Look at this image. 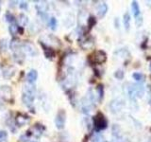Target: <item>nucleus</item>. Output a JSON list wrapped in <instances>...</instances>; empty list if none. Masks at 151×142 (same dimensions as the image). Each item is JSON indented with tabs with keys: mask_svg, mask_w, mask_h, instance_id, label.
I'll return each mask as SVG.
<instances>
[{
	"mask_svg": "<svg viewBox=\"0 0 151 142\" xmlns=\"http://www.w3.org/2000/svg\"><path fill=\"white\" fill-rule=\"evenodd\" d=\"M90 62L94 64H101L105 63L107 60V54L103 50H97L93 52L92 55H90Z\"/></svg>",
	"mask_w": 151,
	"mask_h": 142,
	"instance_id": "obj_2",
	"label": "nucleus"
},
{
	"mask_svg": "<svg viewBox=\"0 0 151 142\" xmlns=\"http://www.w3.org/2000/svg\"><path fill=\"white\" fill-rule=\"evenodd\" d=\"M133 77H134V79L135 80H143V75L142 74H140V73H135L134 75H133Z\"/></svg>",
	"mask_w": 151,
	"mask_h": 142,
	"instance_id": "obj_32",
	"label": "nucleus"
},
{
	"mask_svg": "<svg viewBox=\"0 0 151 142\" xmlns=\"http://www.w3.org/2000/svg\"><path fill=\"white\" fill-rule=\"evenodd\" d=\"M129 21H130V16L129 13H125L124 15V25L127 30L129 28Z\"/></svg>",
	"mask_w": 151,
	"mask_h": 142,
	"instance_id": "obj_23",
	"label": "nucleus"
},
{
	"mask_svg": "<svg viewBox=\"0 0 151 142\" xmlns=\"http://www.w3.org/2000/svg\"><path fill=\"white\" fill-rule=\"evenodd\" d=\"M3 77L5 79H11L12 77H13L14 74H15V68L12 67V66H9V67L5 68L3 71Z\"/></svg>",
	"mask_w": 151,
	"mask_h": 142,
	"instance_id": "obj_15",
	"label": "nucleus"
},
{
	"mask_svg": "<svg viewBox=\"0 0 151 142\" xmlns=\"http://www.w3.org/2000/svg\"><path fill=\"white\" fill-rule=\"evenodd\" d=\"M34 99H35L34 96H30V95H27V94H24V93L22 95V101L24 102V104H25L26 106L30 108L33 113H34V111H33L32 105H33V101H34Z\"/></svg>",
	"mask_w": 151,
	"mask_h": 142,
	"instance_id": "obj_7",
	"label": "nucleus"
},
{
	"mask_svg": "<svg viewBox=\"0 0 151 142\" xmlns=\"http://www.w3.org/2000/svg\"><path fill=\"white\" fill-rule=\"evenodd\" d=\"M96 142H99V141H96Z\"/></svg>",
	"mask_w": 151,
	"mask_h": 142,
	"instance_id": "obj_36",
	"label": "nucleus"
},
{
	"mask_svg": "<svg viewBox=\"0 0 151 142\" xmlns=\"http://www.w3.org/2000/svg\"><path fill=\"white\" fill-rule=\"evenodd\" d=\"M65 121H66V112L63 109H60L57 113V116L55 118V125L59 130H63L65 125Z\"/></svg>",
	"mask_w": 151,
	"mask_h": 142,
	"instance_id": "obj_3",
	"label": "nucleus"
},
{
	"mask_svg": "<svg viewBox=\"0 0 151 142\" xmlns=\"http://www.w3.org/2000/svg\"><path fill=\"white\" fill-rule=\"evenodd\" d=\"M7 133L5 131H0V142H4L5 140L7 139Z\"/></svg>",
	"mask_w": 151,
	"mask_h": 142,
	"instance_id": "obj_25",
	"label": "nucleus"
},
{
	"mask_svg": "<svg viewBox=\"0 0 151 142\" xmlns=\"http://www.w3.org/2000/svg\"><path fill=\"white\" fill-rule=\"evenodd\" d=\"M40 44L41 46H42V49H44V51H45V55L47 59H49V60H53L54 59V57L56 56V52L55 50L52 49V47L50 46H45V44H42V43L40 42Z\"/></svg>",
	"mask_w": 151,
	"mask_h": 142,
	"instance_id": "obj_9",
	"label": "nucleus"
},
{
	"mask_svg": "<svg viewBox=\"0 0 151 142\" xmlns=\"http://www.w3.org/2000/svg\"><path fill=\"white\" fill-rule=\"evenodd\" d=\"M96 24V18H94L93 16H90L89 19H88V25H89V28H92L94 25Z\"/></svg>",
	"mask_w": 151,
	"mask_h": 142,
	"instance_id": "obj_24",
	"label": "nucleus"
},
{
	"mask_svg": "<svg viewBox=\"0 0 151 142\" xmlns=\"http://www.w3.org/2000/svg\"><path fill=\"white\" fill-rule=\"evenodd\" d=\"M37 78H38V72H37V70H35V69H31L27 75V80L28 83H35Z\"/></svg>",
	"mask_w": 151,
	"mask_h": 142,
	"instance_id": "obj_14",
	"label": "nucleus"
},
{
	"mask_svg": "<svg viewBox=\"0 0 151 142\" xmlns=\"http://www.w3.org/2000/svg\"><path fill=\"white\" fill-rule=\"evenodd\" d=\"M12 89L9 86L7 85H3V86H0V96H1L6 101H11L12 99Z\"/></svg>",
	"mask_w": 151,
	"mask_h": 142,
	"instance_id": "obj_6",
	"label": "nucleus"
},
{
	"mask_svg": "<svg viewBox=\"0 0 151 142\" xmlns=\"http://www.w3.org/2000/svg\"><path fill=\"white\" fill-rule=\"evenodd\" d=\"M0 9H1V5H0Z\"/></svg>",
	"mask_w": 151,
	"mask_h": 142,
	"instance_id": "obj_35",
	"label": "nucleus"
},
{
	"mask_svg": "<svg viewBox=\"0 0 151 142\" xmlns=\"http://www.w3.org/2000/svg\"><path fill=\"white\" fill-rule=\"evenodd\" d=\"M35 9L38 12H46L49 9V4L46 1H34Z\"/></svg>",
	"mask_w": 151,
	"mask_h": 142,
	"instance_id": "obj_8",
	"label": "nucleus"
},
{
	"mask_svg": "<svg viewBox=\"0 0 151 142\" xmlns=\"http://www.w3.org/2000/svg\"><path fill=\"white\" fill-rule=\"evenodd\" d=\"M0 49H1V51H5L7 49V41L6 40L0 41Z\"/></svg>",
	"mask_w": 151,
	"mask_h": 142,
	"instance_id": "obj_26",
	"label": "nucleus"
},
{
	"mask_svg": "<svg viewBox=\"0 0 151 142\" xmlns=\"http://www.w3.org/2000/svg\"><path fill=\"white\" fill-rule=\"evenodd\" d=\"M21 50L25 53L28 54V55H35L37 54V50L35 49V46H33L31 43L29 42H25V43H22L21 45Z\"/></svg>",
	"mask_w": 151,
	"mask_h": 142,
	"instance_id": "obj_4",
	"label": "nucleus"
},
{
	"mask_svg": "<svg viewBox=\"0 0 151 142\" xmlns=\"http://www.w3.org/2000/svg\"><path fill=\"white\" fill-rule=\"evenodd\" d=\"M21 45H22L21 41L19 40L18 38L13 37L12 39V41H11V45H9V46H11L12 50L17 51V50H20L21 49Z\"/></svg>",
	"mask_w": 151,
	"mask_h": 142,
	"instance_id": "obj_13",
	"label": "nucleus"
},
{
	"mask_svg": "<svg viewBox=\"0 0 151 142\" xmlns=\"http://www.w3.org/2000/svg\"><path fill=\"white\" fill-rule=\"evenodd\" d=\"M1 73H2V70H1V67H0V76H1Z\"/></svg>",
	"mask_w": 151,
	"mask_h": 142,
	"instance_id": "obj_34",
	"label": "nucleus"
},
{
	"mask_svg": "<svg viewBox=\"0 0 151 142\" xmlns=\"http://www.w3.org/2000/svg\"><path fill=\"white\" fill-rule=\"evenodd\" d=\"M33 142H35V141H33Z\"/></svg>",
	"mask_w": 151,
	"mask_h": 142,
	"instance_id": "obj_37",
	"label": "nucleus"
},
{
	"mask_svg": "<svg viewBox=\"0 0 151 142\" xmlns=\"http://www.w3.org/2000/svg\"><path fill=\"white\" fill-rule=\"evenodd\" d=\"M107 11H108V6L106 3H102L100 6L98 7V9H97V14L99 17H103L105 14L107 13Z\"/></svg>",
	"mask_w": 151,
	"mask_h": 142,
	"instance_id": "obj_18",
	"label": "nucleus"
},
{
	"mask_svg": "<svg viewBox=\"0 0 151 142\" xmlns=\"http://www.w3.org/2000/svg\"><path fill=\"white\" fill-rule=\"evenodd\" d=\"M131 8H132V11H133V14L136 18L140 17V9H139V5L138 2L133 1L131 5Z\"/></svg>",
	"mask_w": 151,
	"mask_h": 142,
	"instance_id": "obj_19",
	"label": "nucleus"
},
{
	"mask_svg": "<svg viewBox=\"0 0 151 142\" xmlns=\"http://www.w3.org/2000/svg\"><path fill=\"white\" fill-rule=\"evenodd\" d=\"M114 76H115L116 79L121 80V79H123V77H124V72H123L122 70H117L116 72L114 73Z\"/></svg>",
	"mask_w": 151,
	"mask_h": 142,
	"instance_id": "obj_27",
	"label": "nucleus"
},
{
	"mask_svg": "<svg viewBox=\"0 0 151 142\" xmlns=\"http://www.w3.org/2000/svg\"><path fill=\"white\" fill-rule=\"evenodd\" d=\"M93 125L96 131H101L106 129L108 126V121L106 120L105 116L102 113H97L93 117Z\"/></svg>",
	"mask_w": 151,
	"mask_h": 142,
	"instance_id": "obj_1",
	"label": "nucleus"
},
{
	"mask_svg": "<svg viewBox=\"0 0 151 142\" xmlns=\"http://www.w3.org/2000/svg\"><path fill=\"white\" fill-rule=\"evenodd\" d=\"M18 30H19V27H18V25L16 23H12V24H11L9 25V33H11L12 35H16L17 33H18Z\"/></svg>",
	"mask_w": 151,
	"mask_h": 142,
	"instance_id": "obj_20",
	"label": "nucleus"
},
{
	"mask_svg": "<svg viewBox=\"0 0 151 142\" xmlns=\"http://www.w3.org/2000/svg\"><path fill=\"white\" fill-rule=\"evenodd\" d=\"M28 120H29V117H28L27 115H24V114H18L15 117V123L17 126L26 125Z\"/></svg>",
	"mask_w": 151,
	"mask_h": 142,
	"instance_id": "obj_11",
	"label": "nucleus"
},
{
	"mask_svg": "<svg viewBox=\"0 0 151 142\" xmlns=\"http://www.w3.org/2000/svg\"><path fill=\"white\" fill-rule=\"evenodd\" d=\"M93 38L91 37V36H87V37H83L81 40L79 42V46L82 47L83 49H91V47L93 46Z\"/></svg>",
	"mask_w": 151,
	"mask_h": 142,
	"instance_id": "obj_5",
	"label": "nucleus"
},
{
	"mask_svg": "<svg viewBox=\"0 0 151 142\" xmlns=\"http://www.w3.org/2000/svg\"><path fill=\"white\" fill-rule=\"evenodd\" d=\"M23 93L27 95H30V96H34L36 94V87L33 83H26L24 85Z\"/></svg>",
	"mask_w": 151,
	"mask_h": 142,
	"instance_id": "obj_10",
	"label": "nucleus"
},
{
	"mask_svg": "<svg viewBox=\"0 0 151 142\" xmlns=\"http://www.w3.org/2000/svg\"><path fill=\"white\" fill-rule=\"evenodd\" d=\"M28 141V136H27L26 135H23L19 137L18 142H27Z\"/></svg>",
	"mask_w": 151,
	"mask_h": 142,
	"instance_id": "obj_31",
	"label": "nucleus"
},
{
	"mask_svg": "<svg viewBox=\"0 0 151 142\" xmlns=\"http://www.w3.org/2000/svg\"><path fill=\"white\" fill-rule=\"evenodd\" d=\"M150 66H151V65H150Z\"/></svg>",
	"mask_w": 151,
	"mask_h": 142,
	"instance_id": "obj_38",
	"label": "nucleus"
},
{
	"mask_svg": "<svg viewBox=\"0 0 151 142\" xmlns=\"http://www.w3.org/2000/svg\"><path fill=\"white\" fill-rule=\"evenodd\" d=\"M13 59L15 62H17L18 64H23L24 60H25V54L23 53V51L21 49L17 50V51H14Z\"/></svg>",
	"mask_w": 151,
	"mask_h": 142,
	"instance_id": "obj_16",
	"label": "nucleus"
},
{
	"mask_svg": "<svg viewBox=\"0 0 151 142\" xmlns=\"http://www.w3.org/2000/svg\"><path fill=\"white\" fill-rule=\"evenodd\" d=\"M97 92H98V95H99V99H102L103 95H104V89H103L102 85H98V86H97Z\"/></svg>",
	"mask_w": 151,
	"mask_h": 142,
	"instance_id": "obj_28",
	"label": "nucleus"
},
{
	"mask_svg": "<svg viewBox=\"0 0 151 142\" xmlns=\"http://www.w3.org/2000/svg\"><path fill=\"white\" fill-rule=\"evenodd\" d=\"M38 15H39L40 17H41V19L44 22H45L46 21V19L48 18V16H47V14H46V12H38Z\"/></svg>",
	"mask_w": 151,
	"mask_h": 142,
	"instance_id": "obj_30",
	"label": "nucleus"
},
{
	"mask_svg": "<svg viewBox=\"0 0 151 142\" xmlns=\"http://www.w3.org/2000/svg\"><path fill=\"white\" fill-rule=\"evenodd\" d=\"M17 22L19 24V26H20L21 28H24V27H26L27 25L28 17L26 15L25 13H20V14H19V16H18Z\"/></svg>",
	"mask_w": 151,
	"mask_h": 142,
	"instance_id": "obj_17",
	"label": "nucleus"
},
{
	"mask_svg": "<svg viewBox=\"0 0 151 142\" xmlns=\"http://www.w3.org/2000/svg\"><path fill=\"white\" fill-rule=\"evenodd\" d=\"M5 19H6V21L9 22V23H15V17H14V15L9 12H7L6 14H5Z\"/></svg>",
	"mask_w": 151,
	"mask_h": 142,
	"instance_id": "obj_22",
	"label": "nucleus"
},
{
	"mask_svg": "<svg viewBox=\"0 0 151 142\" xmlns=\"http://www.w3.org/2000/svg\"><path fill=\"white\" fill-rule=\"evenodd\" d=\"M19 7H20V9H28V5L26 1H21V2H19V5H18Z\"/></svg>",
	"mask_w": 151,
	"mask_h": 142,
	"instance_id": "obj_29",
	"label": "nucleus"
},
{
	"mask_svg": "<svg viewBox=\"0 0 151 142\" xmlns=\"http://www.w3.org/2000/svg\"><path fill=\"white\" fill-rule=\"evenodd\" d=\"M9 7L11 8H14V7H16L17 5H19V2L18 1H9Z\"/></svg>",
	"mask_w": 151,
	"mask_h": 142,
	"instance_id": "obj_33",
	"label": "nucleus"
},
{
	"mask_svg": "<svg viewBox=\"0 0 151 142\" xmlns=\"http://www.w3.org/2000/svg\"><path fill=\"white\" fill-rule=\"evenodd\" d=\"M33 131H34V133H32V135H34L36 137H40L42 135V132L45 131V126H42V124H40V123H36V124L33 126Z\"/></svg>",
	"mask_w": 151,
	"mask_h": 142,
	"instance_id": "obj_12",
	"label": "nucleus"
},
{
	"mask_svg": "<svg viewBox=\"0 0 151 142\" xmlns=\"http://www.w3.org/2000/svg\"><path fill=\"white\" fill-rule=\"evenodd\" d=\"M48 25H49V28L52 30H56L57 26H58V21H57V19L55 17H50Z\"/></svg>",
	"mask_w": 151,
	"mask_h": 142,
	"instance_id": "obj_21",
	"label": "nucleus"
}]
</instances>
